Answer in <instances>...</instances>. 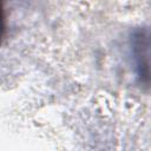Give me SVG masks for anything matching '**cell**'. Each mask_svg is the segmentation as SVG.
I'll return each mask as SVG.
<instances>
[{
  "label": "cell",
  "instance_id": "obj_1",
  "mask_svg": "<svg viewBox=\"0 0 151 151\" xmlns=\"http://www.w3.org/2000/svg\"><path fill=\"white\" fill-rule=\"evenodd\" d=\"M5 27H6V24H5V13H4V7H2V4L0 1V41L5 34Z\"/></svg>",
  "mask_w": 151,
  "mask_h": 151
}]
</instances>
